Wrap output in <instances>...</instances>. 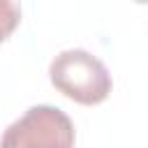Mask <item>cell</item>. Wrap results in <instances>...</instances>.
<instances>
[{"mask_svg": "<svg viewBox=\"0 0 148 148\" xmlns=\"http://www.w3.org/2000/svg\"><path fill=\"white\" fill-rule=\"evenodd\" d=\"M49 79L58 92L83 106L102 104L113 88L106 65L86 49L60 51L49 65Z\"/></svg>", "mask_w": 148, "mask_h": 148, "instance_id": "obj_1", "label": "cell"}, {"mask_svg": "<svg viewBox=\"0 0 148 148\" xmlns=\"http://www.w3.org/2000/svg\"><path fill=\"white\" fill-rule=\"evenodd\" d=\"M76 132L72 118L51 104L30 106L0 139V148H74Z\"/></svg>", "mask_w": 148, "mask_h": 148, "instance_id": "obj_2", "label": "cell"}, {"mask_svg": "<svg viewBox=\"0 0 148 148\" xmlns=\"http://www.w3.org/2000/svg\"><path fill=\"white\" fill-rule=\"evenodd\" d=\"M21 23V0H0V44L12 37Z\"/></svg>", "mask_w": 148, "mask_h": 148, "instance_id": "obj_3", "label": "cell"}, {"mask_svg": "<svg viewBox=\"0 0 148 148\" xmlns=\"http://www.w3.org/2000/svg\"><path fill=\"white\" fill-rule=\"evenodd\" d=\"M134 2H141V5H148V0H134Z\"/></svg>", "mask_w": 148, "mask_h": 148, "instance_id": "obj_4", "label": "cell"}]
</instances>
